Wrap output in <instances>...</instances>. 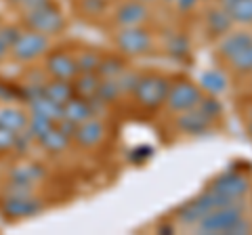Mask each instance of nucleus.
<instances>
[{
	"instance_id": "nucleus-29",
	"label": "nucleus",
	"mask_w": 252,
	"mask_h": 235,
	"mask_svg": "<svg viewBox=\"0 0 252 235\" xmlns=\"http://www.w3.org/2000/svg\"><path fill=\"white\" fill-rule=\"evenodd\" d=\"M229 15L233 21L244 23V26H252V0H235L229 6Z\"/></svg>"
},
{
	"instance_id": "nucleus-12",
	"label": "nucleus",
	"mask_w": 252,
	"mask_h": 235,
	"mask_svg": "<svg viewBox=\"0 0 252 235\" xmlns=\"http://www.w3.org/2000/svg\"><path fill=\"white\" fill-rule=\"evenodd\" d=\"M248 44H252V29H233V32H227L220 36V42L217 46L215 55L219 61L227 63L233 57H238Z\"/></svg>"
},
{
	"instance_id": "nucleus-27",
	"label": "nucleus",
	"mask_w": 252,
	"mask_h": 235,
	"mask_svg": "<svg viewBox=\"0 0 252 235\" xmlns=\"http://www.w3.org/2000/svg\"><path fill=\"white\" fill-rule=\"evenodd\" d=\"M74 4H78V11L84 17H91V19L103 17L107 11V0H76Z\"/></svg>"
},
{
	"instance_id": "nucleus-22",
	"label": "nucleus",
	"mask_w": 252,
	"mask_h": 235,
	"mask_svg": "<svg viewBox=\"0 0 252 235\" xmlns=\"http://www.w3.org/2000/svg\"><path fill=\"white\" fill-rule=\"evenodd\" d=\"M97 97L99 101H103L105 105L109 103H116L118 99L124 97V92L118 84V78H101V84H99V90H97Z\"/></svg>"
},
{
	"instance_id": "nucleus-36",
	"label": "nucleus",
	"mask_w": 252,
	"mask_h": 235,
	"mask_svg": "<svg viewBox=\"0 0 252 235\" xmlns=\"http://www.w3.org/2000/svg\"><path fill=\"white\" fill-rule=\"evenodd\" d=\"M139 2H145V4H149V2H154V0H139Z\"/></svg>"
},
{
	"instance_id": "nucleus-17",
	"label": "nucleus",
	"mask_w": 252,
	"mask_h": 235,
	"mask_svg": "<svg viewBox=\"0 0 252 235\" xmlns=\"http://www.w3.org/2000/svg\"><path fill=\"white\" fill-rule=\"evenodd\" d=\"M28 103H30V114L42 116V118H46V120H53V122L63 120V105L55 103V101H51L49 97H44L42 92L28 99Z\"/></svg>"
},
{
	"instance_id": "nucleus-14",
	"label": "nucleus",
	"mask_w": 252,
	"mask_h": 235,
	"mask_svg": "<svg viewBox=\"0 0 252 235\" xmlns=\"http://www.w3.org/2000/svg\"><path fill=\"white\" fill-rule=\"evenodd\" d=\"M210 122L212 118L202 112L200 107H193V109H187V112H181L175 118V130L179 132H185V135H202L210 128Z\"/></svg>"
},
{
	"instance_id": "nucleus-5",
	"label": "nucleus",
	"mask_w": 252,
	"mask_h": 235,
	"mask_svg": "<svg viewBox=\"0 0 252 235\" xmlns=\"http://www.w3.org/2000/svg\"><path fill=\"white\" fill-rule=\"evenodd\" d=\"M44 210L42 200L36 193H2L0 214L4 221H23L40 214Z\"/></svg>"
},
{
	"instance_id": "nucleus-9",
	"label": "nucleus",
	"mask_w": 252,
	"mask_h": 235,
	"mask_svg": "<svg viewBox=\"0 0 252 235\" xmlns=\"http://www.w3.org/2000/svg\"><path fill=\"white\" fill-rule=\"evenodd\" d=\"M250 178L246 175H240V172H223L206 185V191H212L229 200H244L250 193Z\"/></svg>"
},
{
	"instance_id": "nucleus-30",
	"label": "nucleus",
	"mask_w": 252,
	"mask_h": 235,
	"mask_svg": "<svg viewBox=\"0 0 252 235\" xmlns=\"http://www.w3.org/2000/svg\"><path fill=\"white\" fill-rule=\"evenodd\" d=\"M141 78H143V72H139V69H132V67L126 65L124 72L118 76V84H120V88H122L124 95H132V92H135Z\"/></svg>"
},
{
	"instance_id": "nucleus-3",
	"label": "nucleus",
	"mask_w": 252,
	"mask_h": 235,
	"mask_svg": "<svg viewBox=\"0 0 252 235\" xmlns=\"http://www.w3.org/2000/svg\"><path fill=\"white\" fill-rule=\"evenodd\" d=\"M21 23L26 26V29H32V32L44 34V36H57L65 29V17L59 6H55L53 2L40 6V9L21 13Z\"/></svg>"
},
{
	"instance_id": "nucleus-24",
	"label": "nucleus",
	"mask_w": 252,
	"mask_h": 235,
	"mask_svg": "<svg viewBox=\"0 0 252 235\" xmlns=\"http://www.w3.org/2000/svg\"><path fill=\"white\" fill-rule=\"evenodd\" d=\"M227 69L235 76H248L252 74V44H248L238 57H233L231 61H227Z\"/></svg>"
},
{
	"instance_id": "nucleus-19",
	"label": "nucleus",
	"mask_w": 252,
	"mask_h": 235,
	"mask_svg": "<svg viewBox=\"0 0 252 235\" xmlns=\"http://www.w3.org/2000/svg\"><path fill=\"white\" fill-rule=\"evenodd\" d=\"M42 95L49 97L51 101H55V103L63 105L74 97V84H72V80H57V78H51V80L44 82V86H42Z\"/></svg>"
},
{
	"instance_id": "nucleus-25",
	"label": "nucleus",
	"mask_w": 252,
	"mask_h": 235,
	"mask_svg": "<svg viewBox=\"0 0 252 235\" xmlns=\"http://www.w3.org/2000/svg\"><path fill=\"white\" fill-rule=\"evenodd\" d=\"M74 57H76V63H78V72H97L103 55L93 51V49H82V51H78Z\"/></svg>"
},
{
	"instance_id": "nucleus-4",
	"label": "nucleus",
	"mask_w": 252,
	"mask_h": 235,
	"mask_svg": "<svg viewBox=\"0 0 252 235\" xmlns=\"http://www.w3.org/2000/svg\"><path fill=\"white\" fill-rule=\"evenodd\" d=\"M233 202H238V200H229V198H223V195H217V193L204 189L202 195H198L195 200H189L187 204H183L179 208L177 223L185 227H195V223L206 216L208 212H212L217 208H223L227 204H233Z\"/></svg>"
},
{
	"instance_id": "nucleus-35",
	"label": "nucleus",
	"mask_w": 252,
	"mask_h": 235,
	"mask_svg": "<svg viewBox=\"0 0 252 235\" xmlns=\"http://www.w3.org/2000/svg\"><path fill=\"white\" fill-rule=\"evenodd\" d=\"M244 78H248V86H250V90H252V74H248V76H244Z\"/></svg>"
},
{
	"instance_id": "nucleus-8",
	"label": "nucleus",
	"mask_w": 252,
	"mask_h": 235,
	"mask_svg": "<svg viewBox=\"0 0 252 235\" xmlns=\"http://www.w3.org/2000/svg\"><path fill=\"white\" fill-rule=\"evenodd\" d=\"M114 44L126 57H139L152 51L154 46V36L147 28L137 26V28H120L118 34L114 36Z\"/></svg>"
},
{
	"instance_id": "nucleus-7",
	"label": "nucleus",
	"mask_w": 252,
	"mask_h": 235,
	"mask_svg": "<svg viewBox=\"0 0 252 235\" xmlns=\"http://www.w3.org/2000/svg\"><path fill=\"white\" fill-rule=\"evenodd\" d=\"M49 46H51L49 36L32 32V29H21L17 40L11 46L9 57L13 61H17V63H30V61H36L38 57H42L49 51Z\"/></svg>"
},
{
	"instance_id": "nucleus-31",
	"label": "nucleus",
	"mask_w": 252,
	"mask_h": 235,
	"mask_svg": "<svg viewBox=\"0 0 252 235\" xmlns=\"http://www.w3.org/2000/svg\"><path fill=\"white\" fill-rule=\"evenodd\" d=\"M19 32H21V29L17 26H2V28H0V61L9 57L11 46H13L15 40H17Z\"/></svg>"
},
{
	"instance_id": "nucleus-32",
	"label": "nucleus",
	"mask_w": 252,
	"mask_h": 235,
	"mask_svg": "<svg viewBox=\"0 0 252 235\" xmlns=\"http://www.w3.org/2000/svg\"><path fill=\"white\" fill-rule=\"evenodd\" d=\"M17 143H19V135H17V132L0 126V153L13 151L15 147H17Z\"/></svg>"
},
{
	"instance_id": "nucleus-28",
	"label": "nucleus",
	"mask_w": 252,
	"mask_h": 235,
	"mask_svg": "<svg viewBox=\"0 0 252 235\" xmlns=\"http://www.w3.org/2000/svg\"><path fill=\"white\" fill-rule=\"evenodd\" d=\"M55 124L57 122H53V120H46V118L42 116H34V114H30V122H28V130H26V135H30L32 139H40L44 137L46 132H49Z\"/></svg>"
},
{
	"instance_id": "nucleus-18",
	"label": "nucleus",
	"mask_w": 252,
	"mask_h": 235,
	"mask_svg": "<svg viewBox=\"0 0 252 235\" xmlns=\"http://www.w3.org/2000/svg\"><path fill=\"white\" fill-rule=\"evenodd\" d=\"M28 122H30V114H26L23 109L15 105L0 107V126L17 132V135H23L28 130Z\"/></svg>"
},
{
	"instance_id": "nucleus-26",
	"label": "nucleus",
	"mask_w": 252,
	"mask_h": 235,
	"mask_svg": "<svg viewBox=\"0 0 252 235\" xmlns=\"http://www.w3.org/2000/svg\"><path fill=\"white\" fill-rule=\"evenodd\" d=\"M126 69V61L122 57H103L97 67V74L101 78H118Z\"/></svg>"
},
{
	"instance_id": "nucleus-33",
	"label": "nucleus",
	"mask_w": 252,
	"mask_h": 235,
	"mask_svg": "<svg viewBox=\"0 0 252 235\" xmlns=\"http://www.w3.org/2000/svg\"><path fill=\"white\" fill-rule=\"evenodd\" d=\"M53 2V0H19L17 2V9L21 13H28V11H34V9H40V6Z\"/></svg>"
},
{
	"instance_id": "nucleus-20",
	"label": "nucleus",
	"mask_w": 252,
	"mask_h": 235,
	"mask_svg": "<svg viewBox=\"0 0 252 235\" xmlns=\"http://www.w3.org/2000/svg\"><path fill=\"white\" fill-rule=\"evenodd\" d=\"M74 84V95L82 99H93L99 90L101 76L97 72H78V76L72 80Z\"/></svg>"
},
{
	"instance_id": "nucleus-13",
	"label": "nucleus",
	"mask_w": 252,
	"mask_h": 235,
	"mask_svg": "<svg viewBox=\"0 0 252 235\" xmlns=\"http://www.w3.org/2000/svg\"><path fill=\"white\" fill-rule=\"evenodd\" d=\"M149 21V6L139 0H126L114 13V23L118 28H137Z\"/></svg>"
},
{
	"instance_id": "nucleus-6",
	"label": "nucleus",
	"mask_w": 252,
	"mask_h": 235,
	"mask_svg": "<svg viewBox=\"0 0 252 235\" xmlns=\"http://www.w3.org/2000/svg\"><path fill=\"white\" fill-rule=\"evenodd\" d=\"M202 97L204 95L198 84L193 80H189V78H181V80L170 82V90H168L164 107L170 114H181V112H187V109L198 107Z\"/></svg>"
},
{
	"instance_id": "nucleus-21",
	"label": "nucleus",
	"mask_w": 252,
	"mask_h": 235,
	"mask_svg": "<svg viewBox=\"0 0 252 235\" xmlns=\"http://www.w3.org/2000/svg\"><path fill=\"white\" fill-rule=\"evenodd\" d=\"M11 181H21V183H30V185H38L44 178V170L38 166V164H23V166H17L11 175Z\"/></svg>"
},
{
	"instance_id": "nucleus-1",
	"label": "nucleus",
	"mask_w": 252,
	"mask_h": 235,
	"mask_svg": "<svg viewBox=\"0 0 252 235\" xmlns=\"http://www.w3.org/2000/svg\"><path fill=\"white\" fill-rule=\"evenodd\" d=\"M170 78L158 72H149L143 74V78L139 80L135 92H132V99L139 109H145V112H156V109L164 107L170 90Z\"/></svg>"
},
{
	"instance_id": "nucleus-11",
	"label": "nucleus",
	"mask_w": 252,
	"mask_h": 235,
	"mask_svg": "<svg viewBox=\"0 0 252 235\" xmlns=\"http://www.w3.org/2000/svg\"><path fill=\"white\" fill-rule=\"evenodd\" d=\"M44 72L57 80H74L78 76L76 57L67 51H53L44 59Z\"/></svg>"
},
{
	"instance_id": "nucleus-2",
	"label": "nucleus",
	"mask_w": 252,
	"mask_h": 235,
	"mask_svg": "<svg viewBox=\"0 0 252 235\" xmlns=\"http://www.w3.org/2000/svg\"><path fill=\"white\" fill-rule=\"evenodd\" d=\"M248 216V210L244 206V200L227 204L223 208H217L208 212L204 218L195 223V229L200 233H233L240 221Z\"/></svg>"
},
{
	"instance_id": "nucleus-16",
	"label": "nucleus",
	"mask_w": 252,
	"mask_h": 235,
	"mask_svg": "<svg viewBox=\"0 0 252 235\" xmlns=\"http://www.w3.org/2000/svg\"><path fill=\"white\" fill-rule=\"evenodd\" d=\"M38 143L44 147L46 153H55V155H57V153H63V151L69 149V145H72V137H69L67 132L59 126V124H55V126L46 132L44 137L38 139Z\"/></svg>"
},
{
	"instance_id": "nucleus-10",
	"label": "nucleus",
	"mask_w": 252,
	"mask_h": 235,
	"mask_svg": "<svg viewBox=\"0 0 252 235\" xmlns=\"http://www.w3.org/2000/svg\"><path fill=\"white\" fill-rule=\"evenodd\" d=\"M105 139H107V126H105V122L101 120L99 116H93V118H89V120H84L82 124H78L72 141H74L78 147L93 149V147H99Z\"/></svg>"
},
{
	"instance_id": "nucleus-15",
	"label": "nucleus",
	"mask_w": 252,
	"mask_h": 235,
	"mask_svg": "<svg viewBox=\"0 0 252 235\" xmlns=\"http://www.w3.org/2000/svg\"><path fill=\"white\" fill-rule=\"evenodd\" d=\"M93 105L89 99H82V97H72L67 103H63V120L72 122V124H82L84 120L93 118Z\"/></svg>"
},
{
	"instance_id": "nucleus-23",
	"label": "nucleus",
	"mask_w": 252,
	"mask_h": 235,
	"mask_svg": "<svg viewBox=\"0 0 252 235\" xmlns=\"http://www.w3.org/2000/svg\"><path fill=\"white\" fill-rule=\"evenodd\" d=\"M231 23H233V19H231L229 11H225L223 6H220V9H215L212 13H208V29L212 34H217V36L227 34L229 32V28H231Z\"/></svg>"
},
{
	"instance_id": "nucleus-34",
	"label": "nucleus",
	"mask_w": 252,
	"mask_h": 235,
	"mask_svg": "<svg viewBox=\"0 0 252 235\" xmlns=\"http://www.w3.org/2000/svg\"><path fill=\"white\" fill-rule=\"evenodd\" d=\"M246 130H248V137L252 139V120H248V124H246Z\"/></svg>"
},
{
	"instance_id": "nucleus-37",
	"label": "nucleus",
	"mask_w": 252,
	"mask_h": 235,
	"mask_svg": "<svg viewBox=\"0 0 252 235\" xmlns=\"http://www.w3.org/2000/svg\"><path fill=\"white\" fill-rule=\"evenodd\" d=\"M4 26V21H2V17H0V28H2Z\"/></svg>"
}]
</instances>
